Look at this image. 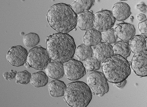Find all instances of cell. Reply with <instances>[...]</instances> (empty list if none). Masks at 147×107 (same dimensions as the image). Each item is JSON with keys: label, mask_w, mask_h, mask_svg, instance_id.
<instances>
[{"label": "cell", "mask_w": 147, "mask_h": 107, "mask_svg": "<svg viewBox=\"0 0 147 107\" xmlns=\"http://www.w3.org/2000/svg\"><path fill=\"white\" fill-rule=\"evenodd\" d=\"M76 48L74 39L68 33H54L47 37V50L55 62L63 63L73 59Z\"/></svg>", "instance_id": "1"}, {"label": "cell", "mask_w": 147, "mask_h": 107, "mask_svg": "<svg viewBox=\"0 0 147 107\" xmlns=\"http://www.w3.org/2000/svg\"><path fill=\"white\" fill-rule=\"evenodd\" d=\"M77 17L71 5L63 3L53 5L47 14L49 25L59 33H68L75 28Z\"/></svg>", "instance_id": "2"}, {"label": "cell", "mask_w": 147, "mask_h": 107, "mask_svg": "<svg viewBox=\"0 0 147 107\" xmlns=\"http://www.w3.org/2000/svg\"><path fill=\"white\" fill-rule=\"evenodd\" d=\"M130 64L120 55H114L103 62L102 70L109 82L117 84L123 82L131 74Z\"/></svg>", "instance_id": "3"}, {"label": "cell", "mask_w": 147, "mask_h": 107, "mask_svg": "<svg viewBox=\"0 0 147 107\" xmlns=\"http://www.w3.org/2000/svg\"><path fill=\"white\" fill-rule=\"evenodd\" d=\"M92 97V92L88 85L83 82L77 81L67 84L64 99L71 106L86 107L91 102Z\"/></svg>", "instance_id": "4"}, {"label": "cell", "mask_w": 147, "mask_h": 107, "mask_svg": "<svg viewBox=\"0 0 147 107\" xmlns=\"http://www.w3.org/2000/svg\"><path fill=\"white\" fill-rule=\"evenodd\" d=\"M51 60L47 49L38 45L29 51L27 62L31 68L41 71L47 68Z\"/></svg>", "instance_id": "5"}, {"label": "cell", "mask_w": 147, "mask_h": 107, "mask_svg": "<svg viewBox=\"0 0 147 107\" xmlns=\"http://www.w3.org/2000/svg\"><path fill=\"white\" fill-rule=\"evenodd\" d=\"M107 79L104 73L94 71L87 77L88 86L95 95L102 97L108 93L109 87Z\"/></svg>", "instance_id": "6"}, {"label": "cell", "mask_w": 147, "mask_h": 107, "mask_svg": "<svg viewBox=\"0 0 147 107\" xmlns=\"http://www.w3.org/2000/svg\"><path fill=\"white\" fill-rule=\"evenodd\" d=\"M63 65L65 76L69 80H78L86 74V69L80 61L72 59Z\"/></svg>", "instance_id": "7"}, {"label": "cell", "mask_w": 147, "mask_h": 107, "mask_svg": "<svg viewBox=\"0 0 147 107\" xmlns=\"http://www.w3.org/2000/svg\"><path fill=\"white\" fill-rule=\"evenodd\" d=\"M94 15V27L100 32L111 29L114 25L116 19L112 11L104 10L97 12Z\"/></svg>", "instance_id": "8"}, {"label": "cell", "mask_w": 147, "mask_h": 107, "mask_svg": "<svg viewBox=\"0 0 147 107\" xmlns=\"http://www.w3.org/2000/svg\"><path fill=\"white\" fill-rule=\"evenodd\" d=\"M28 53L27 49L21 45L13 46L7 53V60L13 66H22L27 62Z\"/></svg>", "instance_id": "9"}, {"label": "cell", "mask_w": 147, "mask_h": 107, "mask_svg": "<svg viewBox=\"0 0 147 107\" xmlns=\"http://www.w3.org/2000/svg\"><path fill=\"white\" fill-rule=\"evenodd\" d=\"M131 66L137 76L147 77V51L135 54L131 61Z\"/></svg>", "instance_id": "10"}, {"label": "cell", "mask_w": 147, "mask_h": 107, "mask_svg": "<svg viewBox=\"0 0 147 107\" xmlns=\"http://www.w3.org/2000/svg\"><path fill=\"white\" fill-rule=\"evenodd\" d=\"M93 51V56L102 62L114 55L112 45L104 42H101L95 45Z\"/></svg>", "instance_id": "11"}, {"label": "cell", "mask_w": 147, "mask_h": 107, "mask_svg": "<svg viewBox=\"0 0 147 107\" xmlns=\"http://www.w3.org/2000/svg\"><path fill=\"white\" fill-rule=\"evenodd\" d=\"M115 29L117 37L121 40L129 41L136 34L134 26L124 22L117 25Z\"/></svg>", "instance_id": "12"}, {"label": "cell", "mask_w": 147, "mask_h": 107, "mask_svg": "<svg viewBox=\"0 0 147 107\" xmlns=\"http://www.w3.org/2000/svg\"><path fill=\"white\" fill-rule=\"evenodd\" d=\"M95 15L92 11H85L77 14V25L82 31H88L94 27Z\"/></svg>", "instance_id": "13"}, {"label": "cell", "mask_w": 147, "mask_h": 107, "mask_svg": "<svg viewBox=\"0 0 147 107\" xmlns=\"http://www.w3.org/2000/svg\"><path fill=\"white\" fill-rule=\"evenodd\" d=\"M112 11L115 18L119 21L125 20L131 14L129 6L125 3L121 2L115 4Z\"/></svg>", "instance_id": "14"}, {"label": "cell", "mask_w": 147, "mask_h": 107, "mask_svg": "<svg viewBox=\"0 0 147 107\" xmlns=\"http://www.w3.org/2000/svg\"><path fill=\"white\" fill-rule=\"evenodd\" d=\"M130 47L135 54L147 51V37L142 34L135 35L131 39Z\"/></svg>", "instance_id": "15"}, {"label": "cell", "mask_w": 147, "mask_h": 107, "mask_svg": "<svg viewBox=\"0 0 147 107\" xmlns=\"http://www.w3.org/2000/svg\"><path fill=\"white\" fill-rule=\"evenodd\" d=\"M45 71L47 76L53 79L62 78L65 74L63 63L55 61L49 63L45 68Z\"/></svg>", "instance_id": "16"}, {"label": "cell", "mask_w": 147, "mask_h": 107, "mask_svg": "<svg viewBox=\"0 0 147 107\" xmlns=\"http://www.w3.org/2000/svg\"><path fill=\"white\" fill-rule=\"evenodd\" d=\"M102 33L95 29L87 31L83 37L84 44L90 46H95L101 42Z\"/></svg>", "instance_id": "17"}, {"label": "cell", "mask_w": 147, "mask_h": 107, "mask_svg": "<svg viewBox=\"0 0 147 107\" xmlns=\"http://www.w3.org/2000/svg\"><path fill=\"white\" fill-rule=\"evenodd\" d=\"M67 86L64 82L55 79L49 83L48 88L51 96L53 97L64 96Z\"/></svg>", "instance_id": "18"}, {"label": "cell", "mask_w": 147, "mask_h": 107, "mask_svg": "<svg viewBox=\"0 0 147 107\" xmlns=\"http://www.w3.org/2000/svg\"><path fill=\"white\" fill-rule=\"evenodd\" d=\"M113 48L114 55H120L126 59L130 56L131 51L128 41H117L115 43Z\"/></svg>", "instance_id": "19"}, {"label": "cell", "mask_w": 147, "mask_h": 107, "mask_svg": "<svg viewBox=\"0 0 147 107\" xmlns=\"http://www.w3.org/2000/svg\"><path fill=\"white\" fill-rule=\"evenodd\" d=\"M94 3V0H75L71 6L77 15L82 12L89 11Z\"/></svg>", "instance_id": "20"}, {"label": "cell", "mask_w": 147, "mask_h": 107, "mask_svg": "<svg viewBox=\"0 0 147 107\" xmlns=\"http://www.w3.org/2000/svg\"><path fill=\"white\" fill-rule=\"evenodd\" d=\"M48 77L43 71L33 73L31 75L30 83L36 88L45 86L48 82Z\"/></svg>", "instance_id": "21"}, {"label": "cell", "mask_w": 147, "mask_h": 107, "mask_svg": "<svg viewBox=\"0 0 147 107\" xmlns=\"http://www.w3.org/2000/svg\"><path fill=\"white\" fill-rule=\"evenodd\" d=\"M93 51L91 46L81 44L77 47L75 54L81 61H86L93 56Z\"/></svg>", "instance_id": "22"}, {"label": "cell", "mask_w": 147, "mask_h": 107, "mask_svg": "<svg viewBox=\"0 0 147 107\" xmlns=\"http://www.w3.org/2000/svg\"><path fill=\"white\" fill-rule=\"evenodd\" d=\"M40 41L39 35L37 33H30L25 35L23 39L24 44L28 47H35L38 44Z\"/></svg>", "instance_id": "23"}, {"label": "cell", "mask_w": 147, "mask_h": 107, "mask_svg": "<svg viewBox=\"0 0 147 107\" xmlns=\"http://www.w3.org/2000/svg\"><path fill=\"white\" fill-rule=\"evenodd\" d=\"M101 33L102 40L104 42L108 43L109 44L115 43L118 38L115 29L113 28L109 29Z\"/></svg>", "instance_id": "24"}, {"label": "cell", "mask_w": 147, "mask_h": 107, "mask_svg": "<svg viewBox=\"0 0 147 107\" xmlns=\"http://www.w3.org/2000/svg\"><path fill=\"white\" fill-rule=\"evenodd\" d=\"M100 63L96 58L93 56L86 60L84 67L87 72L96 71L100 69Z\"/></svg>", "instance_id": "25"}, {"label": "cell", "mask_w": 147, "mask_h": 107, "mask_svg": "<svg viewBox=\"0 0 147 107\" xmlns=\"http://www.w3.org/2000/svg\"><path fill=\"white\" fill-rule=\"evenodd\" d=\"M31 75L27 70L17 73L16 75V82L22 84H27L30 82Z\"/></svg>", "instance_id": "26"}, {"label": "cell", "mask_w": 147, "mask_h": 107, "mask_svg": "<svg viewBox=\"0 0 147 107\" xmlns=\"http://www.w3.org/2000/svg\"><path fill=\"white\" fill-rule=\"evenodd\" d=\"M138 29L142 34L147 37V19L138 23Z\"/></svg>", "instance_id": "27"}, {"label": "cell", "mask_w": 147, "mask_h": 107, "mask_svg": "<svg viewBox=\"0 0 147 107\" xmlns=\"http://www.w3.org/2000/svg\"><path fill=\"white\" fill-rule=\"evenodd\" d=\"M17 73L16 71L11 70L10 72H6L4 73L3 76L5 80L10 81L15 78Z\"/></svg>", "instance_id": "28"}, {"label": "cell", "mask_w": 147, "mask_h": 107, "mask_svg": "<svg viewBox=\"0 0 147 107\" xmlns=\"http://www.w3.org/2000/svg\"><path fill=\"white\" fill-rule=\"evenodd\" d=\"M147 7V6L143 2L140 3L136 5L137 9H138L139 11H142L143 13L146 12Z\"/></svg>", "instance_id": "29"}, {"label": "cell", "mask_w": 147, "mask_h": 107, "mask_svg": "<svg viewBox=\"0 0 147 107\" xmlns=\"http://www.w3.org/2000/svg\"><path fill=\"white\" fill-rule=\"evenodd\" d=\"M137 19L140 22L144 21L147 19L146 15L143 13H140L137 15Z\"/></svg>", "instance_id": "30"}, {"label": "cell", "mask_w": 147, "mask_h": 107, "mask_svg": "<svg viewBox=\"0 0 147 107\" xmlns=\"http://www.w3.org/2000/svg\"><path fill=\"white\" fill-rule=\"evenodd\" d=\"M126 80H125L123 82L118 84H116V86L119 88H122L124 87L126 84Z\"/></svg>", "instance_id": "31"}, {"label": "cell", "mask_w": 147, "mask_h": 107, "mask_svg": "<svg viewBox=\"0 0 147 107\" xmlns=\"http://www.w3.org/2000/svg\"><path fill=\"white\" fill-rule=\"evenodd\" d=\"M24 65L27 68H31L29 64L27 62L25 63Z\"/></svg>", "instance_id": "32"}, {"label": "cell", "mask_w": 147, "mask_h": 107, "mask_svg": "<svg viewBox=\"0 0 147 107\" xmlns=\"http://www.w3.org/2000/svg\"><path fill=\"white\" fill-rule=\"evenodd\" d=\"M120 1H128V0H120Z\"/></svg>", "instance_id": "33"}]
</instances>
